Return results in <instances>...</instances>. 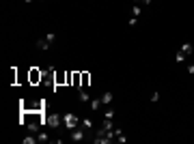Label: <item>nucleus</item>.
Here are the masks:
<instances>
[{
  "label": "nucleus",
  "instance_id": "nucleus-1",
  "mask_svg": "<svg viewBox=\"0 0 194 144\" xmlns=\"http://www.w3.org/2000/svg\"><path fill=\"white\" fill-rule=\"evenodd\" d=\"M63 125L67 127L69 131H74L76 127H80V118H78L76 114H71V112H67V114H63Z\"/></svg>",
  "mask_w": 194,
  "mask_h": 144
},
{
  "label": "nucleus",
  "instance_id": "nucleus-2",
  "mask_svg": "<svg viewBox=\"0 0 194 144\" xmlns=\"http://www.w3.org/2000/svg\"><path fill=\"white\" fill-rule=\"evenodd\" d=\"M45 123L52 127V129H56V127L63 123V116H60V114H48V116H45Z\"/></svg>",
  "mask_w": 194,
  "mask_h": 144
},
{
  "label": "nucleus",
  "instance_id": "nucleus-3",
  "mask_svg": "<svg viewBox=\"0 0 194 144\" xmlns=\"http://www.w3.org/2000/svg\"><path fill=\"white\" fill-rule=\"evenodd\" d=\"M84 133H86V131H84L82 127H76V129L71 131V140H76V142H80V140H84Z\"/></svg>",
  "mask_w": 194,
  "mask_h": 144
},
{
  "label": "nucleus",
  "instance_id": "nucleus-4",
  "mask_svg": "<svg viewBox=\"0 0 194 144\" xmlns=\"http://www.w3.org/2000/svg\"><path fill=\"white\" fill-rule=\"evenodd\" d=\"M181 52L186 56H190V54H194V43H190V41H186V43H181V47H179Z\"/></svg>",
  "mask_w": 194,
  "mask_h": 144
},
{
  "label": "nucleus",
  "instance_id": "nucleus-5",
  "mask_svg": "<svg viewBox=\"0 0 194 144\" xmlns=\"http://www.w3.org/2000/svg\"><path fill=\"white\" fill-rule=\"evenodd\" d=\"M80 127L84 131H93V121L91 118H80Z\"/></svg>",
  "mask_w": 194,
  "mask_h": 144
},
{
  "label": "nucleus",
  "instance_id": "nucleus-6",
  "mask_svg": "<svg viewBox=\"0 0 194 144\" xmlns=\"http://www.w3.org/2000/svg\"><path fill=\"white\" fill-rule=\"evenodd\" d=\"M41 80H43V73L37 71V69H33V71H30V82L37 84V82H41Z\"/></svg>",
  "mask_w": 194,
  "mask_h": 144
},
{
  "label": "nucleus",
  "instance_id": "nucleus-7",
  "mask_svg": "<svg viewBox=\"0 0 194 144\" xmlns=\"http://www.w3.org/2000/svg\"><path fill=\"white\" fill-rule=\"evenodd\" d=\"M112 99H115V97H112V92H110V90H106V92L101 95V103H104V106H110V103H112Z\"/></svg>",
  "mask_w": 194,
  "mask_h": 144
},
{
  "label": "nucleus",
  "instance_id": "nucleus-8",
  "mask_svg": "<svg viewBox=\"0 0 194 144\" xmlns=\"http://www.w3.org/2000/svg\"><path fill=\"white\" fill-rule=\"evenodd\" d=\"M115 133H116L115 142H119V144H125V142H127V138H125V133H123L121 129H116V127H115Z\"/></svg>",
  "mask_w": 194,
  "mask_h": 144
},
{
  "label": "nucleus",
  "instance_id": "nucleus-9",
  "mask_svg": "<svg viewBox=\"0 0 194 144\" xmlns=\"http://www.w3.org/2000/svg\"><path fill=\"white\" fill-rule=\"evenodd\" d=\"M50 45H52V43H50L45 37H43V39H37V47L39 50H50Z\"/></svg>",
  "mask_w": 194,
  "mask_h": 144
},
{
  "label": "nucleus",
  "instance_id": "nucleus-10",
  "mask_svg": "<svg viewBox=\"0 0 194 144\" xmlns=\"http://www.w3.org/2000/svg\"><path fill=\"white\" fill-rule=\"evenodd\" d=\"M78 97H80V101H91V97H89V92L84 88H78Z\"/></svg>",
  "mask_w": 194,
  "mask_h": 144
},
{
  "label": "nucleus",
  "instance_id": "nucleus-11",
  "mask_svg": "<svg viewBox=\"0 0 194 144\" xmlns=\"http://www.w3.org/2000/svg\"><path fill=\"white\" fill-rule=\"evenodd\" d=\"M186 58H188V56L183 54V52H181V50H179V52H177V54H175V60H177V65H183V62H186Z\"/></svg>",
  "mask_w": 194,
  "mask_h": 144
},
{
  "label": "nucleus",
  "instance_id": "nucleus-12",
  "mask_svg": "<svg viewBox=\"0 0 194 144\" xmlns=\"http://www.w3.org/2000/svg\"><path fill=\"white\" fill-rule=\"evenodd\" d=\"M115 108H106V112H104V118H110V121H112V118H115Z\"/></svg>",
  "mask_w": 194,
  "mask_h": 144
},
{
  "label": "nucleus",
  "instance_id": "nucleus-13",
  "mask_svg": "<svg viewBox=\"0 0 194 144\" xmlns=\"http://www.w3.org/2000/svg\"><path fill=\"white\" fill-rule=\"evenodd\" d=\"M140 11H142L140 4H134V7H132V15H134V17H140Z\"/></svg>",
  "mask_w": 194,
  "mask_h": 144
},
{
  "label": "nucleus",
  "instance_id": "nucleus-14",
  "mask_svg": "<svg viewBox=\"0 0 194 144\" xmlns=\"http://www.w3.org/2000/svg\"><path fill=\"white\" fill-rule=\"evenodd\" d=\"M89 80H91V75H89V73H82V82H80V88H84V86L89 84Z\"/></svg>",
  "mask_w": 194,
  "mask_h": 144
},
{
  "label": "nucleus",
  "instance_id": "nucleus-15",
  "mask_svg": "<svg viewBox=\"0 0 194 144\" xmlns=\"http://www.w3.org/2000/svg\"><path fill=\"white\" fill-rule=\"evenodd\" d=\"M22 142H24V144H35V142H39V138H35V136H26Z\"/></svg>",
  "mask_w": 194,
  "mask_h": 144
},
{
  "label": "nucleus",
  "instance_id": "nucleus-16",
  "mask_svg": "<svg viewBox=\"0 0 194 144\" xmlns=\"http://www.w3.org/2000/svg\"><path fill=\"white\" fill-rule=\"evenodd\" d=\"M99 106H101V97L99 99H91V108L93 110H99Z\"/></svg>",
  "mask_w": 194,
  "mask_h": 144
},
{
  "label": "nucleus",
  "instance_id": "nucleus-17",
  "mask_svg": "<svg viewBox=\"0 0 194 144\" xmlns=\"http://www.w3.org/2000/svg\"><path fill=\"white\" fill-rule=\"evenodd\" d=\"M48 140H50V136L45 131H39V142H48Z\"/></svg>",
  "mask_w": 194,
  "mask_h": 144
},
{
  "label": "nucleus",
  "instance_id": "nucleus-18",
  "mask_svg": "<svg viewBox=\"0 0 194 144\" xmlns=\"http://www.w3.org/2000/svg\"><path fill=\"white\" fill-rule=\"evenodd\" d=\"M132 4H140V7L145 4L147 7V4H151V0H132Z\"/></svg>",
  "mask_w": 194,
  "mask_h": 144
},
{
  "label": "nucleus",
  "instance_id": "nucleus-19",
  "mask_svg": "<svg viewBox=\"0 0 194 144\" xmlns=\"http://www.w3.org/2000/svg\"><path fill=\"white\" fill-rule=\"evenodd\" d=\"M45 39H48L50 43H54V41H56V32H48V35H45Z\"/></svg>",
  "mask_w": 194,
  "mask_h": 144
},
{
  "label": "nucleus",
  "instance_id": "nucleus-20",
  "mask_svg": "<svg viewBox=\"0 0 194 144\" xmlns=\"http://www.w3.org/2000/svg\"><path fill=\"white\" fill-rule=\"evenodd\" d=\"M136 22H138V17H134V15H132V17H130V22H127V24H130V26H136Z\"/></svg>",
  "mask_w": 194,
  "mask_h": 144
},
{
  "label": "nucleus",
  "instance_id": "nucleus-21",
  "mask_svg": "<svg viewBox=\"0 0 194 144\" xmlns=\"http://www.w3.org/2000/svg\"><path fill=\"white\" fill-rule=\"evenodd\" d=\"M188 73H190V75H194V65H188Z\"/></svg>",
  "mask_w": 194,
  "mask_h": 144
},
{
  "label": "nucleus",
  "instance_id": "nucleus-22",
  "mask_svg": "<svg viewBox=\"0 0 194 144\" xmlns=\"http://www.w3.org/2000/svg\"><path fill=\"white\" fill-rule=\"evenodd\" d=\"M24 2H26V4H30V2H35V0H24Z\"/></svg>",
  "mask_w": 194,
  "mask_h": 144
}]
</instances>
